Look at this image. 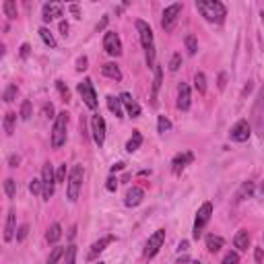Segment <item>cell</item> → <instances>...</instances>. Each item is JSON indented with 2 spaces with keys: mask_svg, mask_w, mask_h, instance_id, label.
<instances>
[{
  "mask_svg": "<svg viewBox=\"0 0 264 264\" xmlns=\"http://www.w3.org/2000/svg\"><path fill=\"white\" fill-rule=\"evenodd\" d=\"M101 72L105 74L107 79L122 81V70H120V66H118V64H114V62H105V64L101 66Z\"/></svg>",
  "mask_w": 264,
  "mask_h": 264,
  "instance_id": "obj_20",
  "label": "cell"
},
{
  "mask_svg": "<svg viewBox=\"0 0 264 264\" xmlns=\"http://www.w3.org/2000/svg\"><path fill=\"white\" fill-rule=\"evenodd\" d=\"M15 122H16V114H15V112H8V114L4 116V122H2L6 136H11L13 132H15Z\"/></svg>",
  "mask_w": 264,
  "mask_h": 264,
  "instance_id": "obj_26",
  "label": "cell"
},
{
  "mask_svg": "<svg viewBox=\"0 0 264 264\" xmlns=\"http://www.w3.org/2000/svg\"><path fill=\"white\" fill-rule=\"evenodd\" d=\"M120 169H124V163H116V165H112V173L120 171Z\"/></svg>",
  "mask_w": 264,
  "mask_h": 264,
  "instance_id": "obj_53",
  "label": "cell"
},
{
  "mask_svg": "<svg viewBox=\"0 0 264 264\" xmlns=\"http://www.w3.org/2000/svg\"><path fill=\"white\" fill-rule=\"evenodd\" d=\"M21 56H23V58H27V56H29V46H27V44H23V46H21Z\"/></svg>",
  "mask_w": 264,
  "mask_h": 264,
  "instance_id": "obj_52",
  "label": "cell"
},
{
  "mask_svg": "<svg viewBox=\"0 0 264 264\" xmlns=\"http://www.w3.org/2000/svg\"><path fill=\"white\" fill-rule=\"evenodd\" d=\"M79 93L82 97V101L89 110H95L97 107V93H95V87H93V81L91 79H85L79 82Z\"/></svg>",
  "mask_w": 264,
  "mask_h": 264,
  "instance_id": "obj_7",
  "label": "cell"
},
{
  "mask_svg": "<svg viewBox=\"0 0 264 264\" xmlns=\"http://www.w3.org/2000/svg\"><path fill=\"white\" fill-rule=\"evenodd\" d=\"M161 81H163V70L161 66H155V79H153V93H151V103L157 105V93L161 89Z\"/></svg>",
  "mask_w": 264,
  "mask_h": 264,
  "instance_id": "obj_21",
  "label": "cell"
},
{
  "mask_svg": "<svg viewBox=\"0 0 264 264\" xmlns=\"http://www.w3.org/2000/svg\"><path fill=\"white\" fill-rule=\"evenodd\" d=\"M27 235H29V225L25 223V225H21L19 231H16V242H23V239L27 237Z\"/></svg>",
  "mask_w": 264,
  "mask_h": 264,
  "instance_id": "obj_42",
  "label": "cell"
},
{
  "mask_svg": "<svg viewBox=\"0 0 264 264\" xmlns=\"http://www.w3.org/2000/svg\"><path fill=\"white\" fill-rule=\"evenodd\" d=\"M82 186V167L81 165H72V169L68 173V184H66V190H68V200L77 202L79 200V192Z\"/></svg>",
  "mask_w": 264,
  "mask_h": 264,
  "instance_id": "obj_4",
  "label": "cell"
},
{
  "mask_svg": "<svg viewBox=\"0 0 264 264\" xmlns=\"http://www.w3.org/2000/svg\"><path fill=\"white\" fill-rule=\"evenodd\" d=\"M114 235H107V237H101V239H99V242H95L93 246H91V252H89V260H93V258H97V256L99 254H101L103 250H105V248L107 246H110L112 242H114Z\"/></svg>",
  "mask_w": 264,
  "mask_h": 264,
  "instance_id": "obj_17",
  "label": "cell"
},
{
  "mask_svg": "<svg viewBox=\"0 0 264 264\" xmlns=\"http://www.w3.org/2000/svg\"><path fill=\"white\" fill-rule=\"evenodd\" d=\"M194 85H196V89H198V93H200V95L206 93V77H204L202 72H196L194 74Z\"/></svg>",
  "mask_w": 264,
  "mask_h": 264,
  "instance_id": "obj_30",
  "label": "cell"
},
{
  "mask_svg": "<svg viewBox=\"0 0 264 264\" xmlns=\"http://www.w3.org/2000/svg\"><path fill=\"white\" fill-rule=\"evenodd\" d=\"M4 192H6L8 198H15V194H16V182L13 178H8L4 182Z\"/></svg>",
  "mask_w": 264,
  "mask_h": 264,
  "instance_id": "obj_35",
  "label": "cell"
},
{
  "mask_svg": "<svg viewBox=\"0 0 264 264\" xmlns=\"http://www.w3.org/2000/svg\"><path fill=\"white\" fill-rule=\"evenodd\" d=\"M140 145H143V134H140L138 130H132V136L128 138V143H126V151L128 153H134L140 148Z\"/></svg>",
  "mask_w": 264,
  "mask_h": 264,
  "instance_id": "obj_24",
  "label": "cell"
},
{
  "mask_svg": "<svg viewBox=\"0 0 264 264\" xmlns=\"http://www.w3.org/2000/svg\"><path fill=\"white\" fill-rule=\"evenodd\" d=\"M196 8L209 23H223L227 16L225 4L219 0H196Z\"/></svg>",
  "mask_w": 264,
  "mask_h": 264,
  "instance_id": "obj_1",
  "label": "cell"
},
{
  "mask_svg": "<svg viewBox=\"0 0 264 264\" xmlns=\"http://www.w3.org/2000/svg\"><path fill=\"white\" fill-rule=\"evenodd\" d=\"M169 128H171V122L165 118V116H159V120H157V130L163 134V132H167Z\"/></svg>",
  "mask_w": 264,
  "mask_h": 264,
  "instance_id": "obj_37",
  "label": "cell"
},
{
  "mask_svg": "<svg viewBox=\"0 0 264 264\" xmlns=\"http://www.w3.org/2000/svg\"><path fill=\"white\" fill-rule=\"evenodd\" d=\"M105 188H107V192H116V188H118V180L110 178V180H107V184H105Z\"/></svg>",
  "mask_w": 264,
  "mask_h": 264,
  "instance_id": "obj_45",
  "label": "cell"
},
{
  "mask_svg": "<svg viewBox=\"0 0 264 264\" xmlns=\"http://www.w3.org/2000/svg\"><path fill=\"white\" fill-rule=\"evenodd\" d=\"M180 13H182V4H180V2H176V4L167 6V8H165V11H163L161 27H163L165 31H171V29H173V25H176V21H178Z\"/></svg>",
  "mask_w": 264,
  "mask_h": 264,
  "instance_id": "obj_9",
  "label": "cell"
},
{
  "mask_svg": "<svg viewBox=\"0 0 264 264\" xmlns=\"http://www.w3.org/2000/svg\"><path fill=\"white\" fill-rule=\"evenodd\" d=\"M21 118L23 120H29L31 118V103L29 101H23V105H21Z\"/></svg>",
  "mask_w": 264,
  "mask_h": 264,
  "instance_id": "obj_41",
  "label": "cell"
},
{
  "mask_svg": "<svg viewBox=\"0 0 264 264\" xmlns=\"http://www.w3.org/2000/svg\"><path fill=\"white\" fill-rule=\"evenodd\" d=\"M163 242H165V229H157L155 233L148 237V242H147V246H145L143 256H145V258H153V256L161 250Z\"/></svg>",
  "mask_w": 264,
  "mask_h": 264,
  "instance_id": "obj_8",
  "label": "cell"
},
{
  "mask_svg": "<svg viewBox=\"0 0 264 264\" xmlns=\"http://www.w3.org/2000/svg\"><path fill=\"white\" fill-rule=\"evenodd\" d=\"M178 107L182 112H186L190 107V87L186 82H180V87H178Z\"/></svg>",
  "mask_w": 264,
  "mask_h": 264,
  "instance_id": "obj_16",
  "label": "cell"
},
{
  "mask_svg": "<svg viewBox=\"0 0 264 264\" xmlns=\"http://www.w3.org/2000/svg\"><path fill=\"white\" fill-rule=\"evenodd\" d=\"M182 66V56L180 54H173L171 60H169V70H178Z\"/></svg>",
  "mask_w": 264,
  "mask_h": 264,
  "instance_id": "obj_43",
  "label": "cell"
},
{
  "mask_svg": "<svg viewBox=\"0 0 264 264\" xmlns=\"http://www.w3.org/2000/svg\"><path fill=\"white\" fill-rule=\"evenodd\" d=\"M19 161H21V157H19V155H13L11 159H8V163H11V167H16V165H19Z\"/></svg>",
  "mask_w": 264,
  "mask_h": 264,
  "instance_id": "obj_48",
  "label": "cell"
},
{
  "mask_svg": "<svg viewBox=\"0 0 264 264\" xmlns=\"http://www.w3.org/2000/svg\"><path fill=\"white\" fill-rule=\"evenodd\" d=\"M178 248H180V252H186V250H188V242L184 239V242H182V244H180Z\"/></svg>",
  "mask_w": 264,
  "mask_h": 264,
  "instance_id": "obj_56",
  "label": "cell"
},
{
  "mask_svg": "<svg viewBox=\"0 0 264 264\" xmlns=\"http://www.w3.org/2000/svg\"><path fill=\"white\" fill-rule=\"evenodd\" d=\"M87 58L85 56H82V58H79V60H77V70H87Z\"/></svg>",
  "mask_w": 264,
  "mask_h": 264,
  "instance_id": "obj_47",
  "label": "cell"
},
{
  "mask_svg": "<svg viewBox=\"0 0 264 264\" xmlns=\"http://www.w3.org/2000/svg\"><path fill=\"white\" fill-rule=\"evenodd\" d=\"M66 180V165H60L56 171V182H64Z\"/></svg>",
  "mask_w": 264,
  "mask_h": 264,
  "instance_id": "obj_44",
  "label": "cell"
},
{
  "mask_svg": "<svg viewBox=\"0 0 264 264\" xmlns=\"http://www.w3.org/2000/svg\"><path fill=\"white\" fill-rule=\"evenodd\" d=\"M39 37L44 39V44L48 46V48H56V37L50 33V29H46V27H41L39 29Z\"/></svg>",
  "mask_w": 264,
  "mask_h": 264,
  "instance_id": "obj_28",
  "label": "cell"
},
{
  "mask_svg": "<svg viewBox=\"0 0 264 264\" xmlns=\"http://www.w3.org/2000/svg\"><path fill=\"white\" fill-rule=\"evenodd\" d=\"M120 99H122V105L126 107V112H128L130 118H138V116H140V105L132 99V95L130 93H122Z\"/></svg>",
  "mask_w": 264,
  "mask_h": 264,
  "instance_id": "obj_15",
  "label": "cell"
},
{
  "mask_svg": "<svg viewBox=\"0 0 264 264\" xmlns=\"http://www.w3.org/2000/svg\"><path fill=\"white\" fill-rule=\"evenodd\" d=\"M16 93H19V89H16V85H8V87L4 89V95H2V99H4L6 103H11V101H15Z\"/></svg>",
  "mask_w": 264,
  "mask_h": 264,
  "instance_id": "obj_33",
  "label": "cell"
},
{
  "mask_svg": "<svg viewBox=\"0 0 264 264\" xmlns=\"http://www.w3.org/2000/svg\"><path fill=\"white\" fill-rule=\"evenodd\" d=\"M60 33H62V35H66V33H68V23H66V21L60 23Z\"/></svg>",
  "mask_w": 264,
  "mask_h": 264,
  "instance_id": "obj_51",
  "label": "cell"
},
{
  "mask_svg": "<svg viewBox=\"0 0 264 264\" xmlns=\"http://www.w3.org/2000/svg\"><path fill=\"white\" fill-rule=\"evenodd\" d=\"M66 126H68V114L60 112L56 116V122L52 128V147L54 148H60L66 143Z\"/></svg>",
  "mask_w": 264,
  "mask_h": 264,
  "instance_id": "obj_3",
  "label": "cell"
},
{
  "mask_svg": "<svg viewBox=\"0 0 264 264\" xmlns=\"http://www.w3.org/2000/svg\"><path fill=\"white\" fill-rule=\"evenodd\" d=\"M2 11H4V15L8 16V19H15L16 16V4L13 2V0H6V2L2 4Z\"/></svg>",
  "mask_w": 264,
  "mask_h": 264,
  "instance_id": "obj_34",
  "label": "cell"
},
{
  "mask_svg": "<svg viewBox=\"0 0 264 264\" xmlns=\"http://www.w3.org/2000/svg\"><path fill=\"white\" fill-rule=\"evenodd\" d=\"M60 237H62V227L58 225V223H54V225L48 229V233H46V239H48L50 244H56V242H58V239H60Z\"/></svg>",
  "mask_w": 264,
  "mask_h": 264,
  "instance_id": "obj_27",
  "label": "cell"
},
{
  "mask_svg": "<svg viewBox=\"0 0 264 264\" xmlns=\"http://www.w3.org/2000/svg\"><path fill=\"white\" fill-rule=\"evenodd\" d=\"M103 50L110 56H120L122 54V41L118 37V33H114V31H107L105 35H103Z\"/></svg>",
  "mask_w": 264,
  "mask_h": 264,
  "instance_id": "obj_10",
  "label": "cell"
},
{
  "mask_svg": "<svg viewBox=\"0 0 264 264\" xmlns=\"http://www.w3.org/2000/svg\"><path fill=\"white\" fill-rule=\"evenodd\" d=\"M107 107H110V112L116 116V118H124V110H122V99L120 97H114V95H110L107 97Z\"/></svg>",
  "mask_w": 264,
  "mask_h": 264,
  "instance_id": "obj_23",
  "label": "cell"
},
{
  "mask_svg": "<svg viewBox=\"0 0 264 264\" xmlns=\"http://www.w3.org/2000/svg\"><path fill=\"white\" fill-rule=\"evenodd\" d=\"M77 262V246H68L66 248V254H64V264H74Z\"/></svg>",
  "mask_w": 264,
  "mask_h": 264,
  "instance_id": "obj_32",
  "label": "cell"
},
{
  "mask_svg": "<svg viewBox=\"0 0 264 264\" xmlns=\"http://www.w3.org/2000/svg\"><path fill=\"white\" fill-rule=\"evenodd\" d=\"M44 116H46V118H54V105L52 103L44 105Z\"/></svg>",
  "mask_w": 264,
  "mask_h": 264,
  "instance_id": "obj_46",
  "label": "cell"
},
{
  "mask_svg": "<svg viewBox=\"0 0 264 264\" xmlns=\"http://www.w3.org/2000/svg\"><path fill=\"white\" fill-rule=\"evenodd\" d=\"M15 227H16V214H15V211H8L6 225H4V242H11L15 237V231H16Z\"/></svg>",
  "mask_w": 264,
  "mask_h": 264,
  "instance_id": "obj_19",
  "label": "cell"
},
{
  "mask_svg": "<svg viewBox=\"0 0 264 264\" xmlns=\"http://www.w3.org/2000/svg\"><path fill=\"white\" fill-rule=\"evenodd\" d=\"M252 192H254V184H252V182H246V184L242 186V190H239V194H237V200H244L246 194L252 196Z\"/></svg>",
  "mask_w": 264,
  "mask_h": 264,
  "instance_id": "obj_36",
  "label": "cell"
},
{
  "mask_svg": "<svg viewBox=\"0 0 264 264\" xmlns=\"http://www.w3.org/2000/svg\"><path fill=\"white\" fill-rule=\"evenodd\" d=\"M225 81H227V74L223 72L221 77H219V89H225Z\"/></svg>",
  "mask_w": 264,
  "mask_h": 264,
  "instance_id": "obj_50",
  "label": "cell"
},
{
  "mask_svg": "<svg viewBox=\"0 0 264 264\" xmlns=\"http://www.w3.org/2000/svg\"><path fill=\"white\" fill-rule=\"evenodd\" d=\"M64 254H66V248H54L52 254H50V258H48V264H58L60 262V258H64Z\"/></svg>",
  "mask_w": 264,
  "mask_h": 264,
  "instance_id": "obj_29",
  "label": "cell"
},
{
  "mask_svg": "<svg viewBox=\"0 0 264 264\" xmlns=\"http://www.w3.org/2000/svg\"><path fill=\"white\" fill-rule=\"evenodd\" d=\"M192 264H200V262H192Z\"/></svg>",
  "mask_w": 264,
  "mask_h": 264,
  "instance_id": "obj_58",
  "label": "cell"
},
{
  "mask_svg": "<svg viewBox=\"0 0 264 264\" xmlns=\"http://www.w3.org/2000/svg\"><path fill=\"white\" fill-rule=\"evenodd\" d=\"M184 44H186L188 54H190V56H194V54H196V50H198V41H196V37L192 35V33H188V35H186Z\"/></svg>",
  "mask_w": 264,
  "mask_h": 264,
  "instance_id": "obj_31",
  "label": "cell"
},
{
  "mask_svg": "<svg viewBox=\"0 0 264 264\" xmlns=\"http://www.w3.org/2000/svg\"><path fill=\"white\" fill-rule=\"evenodd\" d=\"M136 29H138V37L140 44L145 48V56H147V66L155 68V39H153V31L148 27V23L145 21H136Z\"/></svg>",
  "mask_w": 264,
  "mask_h": 264,
  "instance_id": "obj_2",
  "label": "cell"
},
{
  "mask_svg": "<svg viewBox=\"0 0 264 264\" xmlns=\"http://www.w3.org/2000/svg\"><path fill=\"white\" fill-rule=\"evenodd\" d=\"M91 128H93V140L97 147H101L105 143V120L103 116L95 114L93 118H91Z\"/></svg>",
  "mask_w": 264,
  "mask_h": 264,
  "instance_id": "obj_12",
  "label": "cell"
},
{
  "mask_svg": "<svg viewBox=\"0 0 264 264\" xmlns=\"http://www.w3.org/2000/svg\"><path fill=\"white\" fill-rule=\"evenodd\" d=\"M254 256H256V262H262V256H264V252H262V248H256V252H254Z\"/></svg>",
  "mask_w": 264,
  "mask_h": 264,
  "instance_id": "obj_49",
  "label": "cell"
},
{
  "mask_svg": "<svg viewBox=\"0 0 264 264\" xmlns=\"http://www.w3.org/2000/svg\"><path fill=\"white\" fill-rule=\"evenodd\" d=\"M223 264H239V254H237V252H229V254H225V258H223Z\"/></svg>",
  "mask_w": 264,
  "mask_h": 264,
  "instance_id": "obj_40",
  "label": "cell"
},
{
  "mask_svg": "<svg viewBox=\"0 0 264 264\" xmlns=\"http://www.w3.org/2000/svg\"><path fill=\"white\" fill-rule=\"evenodd\" d=\"M192 159H194V155L190 153V151H186V153H178L176 157H173V161H171V169H173V173H182V169H184L188 163H192Z\"/></svg>",
  "mask_w": 264,
  "mask_h": 264,
  "instance_id": "obj_14",
  "label": "cell"
},
{
  "mask_svg": "<svg viewBox=\"0 0 264 264\" xmlns=\"http://www.w3.org/2000/svg\"><path fill=\"white\" fill-rule=\"evenodd\" d=\"M56 89L60 91V95H62L64 101H68V99H70V91H68V87L64 85V81H56Z\"/></svg>",
  "mask_w": 264,
  "mask_h": 264,
  "instance_id": "obj_39",
  "label": "cell"
},
{
  "mask_svg": "<svg viewBox=\"0 0 264 264\" xmlns=\"http://www.w3.org/2000/svg\"><path fill=\"white\" fill-rule=\"evenodd\" d=\"M223 244H225V239H223L221 235H209L206 237V250L213 252V254H217L223 248Z\"/></svg>",
  "mask_w": 264,
  "mask_h": 264,
  "instance_id": "obj_25",
  "label": "cell"
},
{
  "mask_svg": "<svg viewBox=\"0 0 264 264\" xmlns=\"http://www.w3.org/2000/svg\"><path fill=\"white\" fill-rule=\"evenodd\" d=\"M211 214H213V204L211 202H204L200 209H198V213H196V219H194V229H192V235H194V239H198L202 235V231H204V227H206V223L211 221Z\"/></svg>",
  "mask_w": 264,
  "mask_h": 264,
  "instance_id": "obj_5",
  "label": "cell"
},
{
  "mask_svg": "<svg viewBox=\"0 0 264 264\" xmlns=\"http://www.w3.org/2000/svg\"><path fill=\"white\" fill-rule=\"evenodd\" d=\"M143 198H145V190L138 188V186H132V188H128L126 198H124V204L126 206H138L140 202H143Z\"/></svg>",
  "mask_w": 264,
  "mask_h": 264,
  "instance_id": "obj_13",
  "label": "cell"
},
{
  "mask_svg": "<svg viewBox=\"0 0 264 264\" xmlns=\"http://www.w3.org/2000/svg\"><path fill=\"white\" fill-rule=\"evenodd\" d=\"M29 192H31V194L44 192V184H41V180H35V178H33V180L29 182Z\"/></svg>",
  "mask_w": 264,
  "mask_h": 264,
  "instance_id": "obj_38",
  "label": "cell"
},
{
  "mask_svg": "<svg viewBox=\"0 0 264 264\" xmlns=\"http://www.w3.org/2000/svg\"><path fill=\"white\" fill-rule=\"evenodd\" d=\"M56 16H62V4H58V2H48L44 4V19L46 23H50L52 19H56Z\"/></svg>",
  "mask_w": 264,
  "mask_h": 264,
  "instance_id": "obj_18",
  "label": "cell"
},
{
  "mask_svg": "<svg viewBox=\"0 0 264 264\" xmlns=\"http://www.w3.org/2000/svg\"><path fill=\"white\" fill-rule=\"evenodd\" d=\"M97 264H103V262H97Z\"/></svg>",
  "mask_w": 264,
  "mask_h": 264,
  "instance_id": "obj_59",
  "label": "cell"
},
{
  "mask_svg": "<svg viewBox=\"0 0 264 264\" xmlns=\"http://www.w3.org/2000/svg\"><path fill=\"white\" fill-rule=\"evenodd\" d=\"M262 192H264V186H262Z\"/></svg>",
  "mask_w": 264,
  "mask_h": 264,
  "instance_id": "obj_60",
  "label": "cell"
},
{
  "mask_svg": "<svg viewBox=\"0 0 264 264\" xmlns=\"http://www.w3.org/2000/svg\"><path fill=\"white\" fill-rule=\"evenodd\" d=\"M41 184H44V192H41V196H44V200H50V196L54 194V188H56V173H54V167L50 163L44 165V169H41Z\"/></svg>",
  "mask_w": 264,
  "mask_h": 264,
  "instance_id": "obj_6",
  "label": "cell"
},
{
  "mask_svg": "<svg viewBox=\"0 0 264 264\" xmlns=\"http://www.w3.org/2000/svg\"><path fill=\"white\" fill-rule=\"evenodd\" d=\"M233 246L237 248V250H248V246H250V235H248V231L246 229H239L235 237H233Z\"/></svg>",
  "mask_w": 264,
  "mask_h": 264,
  "instance_id": "obj_22",
  "label": "cell"
},
{
  "mask_svg": "<svg viewBox=\"0 0 264 264\" xmlns=\"http://www.w3.org/2000/svg\"><path fill=\"white\" fill-rule=\"evenodd\" d=\"M252 130H250V124H248L246 120H239L233 128H231L229 132V138L233 140V143H246L248 138H250Z\"/></svg>",
  "mask_w": 264,
  "mask_h": 264,
  "instance_id": "obj_11",
  "label": "cell"
},
{
  "mask_svg": "<svg viewBox=\"0 0 264 264\" xmlns=\"http://www.w3.org/2000/svg\"><path fill=\"white\" fill-rule=\"evenodd\" d=\"M70 13H72V15L79 19V6H77V4H70Z\"/></svg>",
  "mask_w": 264,
  "mask_h": 264,
  "instance_id": "obj_54",
  "label": "cell"
},
{
  "mask_svg": "<svg viewBox=\"0 0 264 264\" xmlns=\"http://www.w3.org/2000/svg\"><path fill=\"white\" fill-rule=\"evenodd\" d=\"M176 264H188V258H180Z\"/></svg>",
  "mask_w": 264,
  "mask_h": 264,
  "instance_id": "obj_57",
  "label": "cell"
},
{
  "mask_svg": "<svg viewBox=\"0 0 264 264\" xmlns=\"http://www.w3.org/2000/svg\"><path fill=\"white\" fill-rule=\"evenodd\" d=\"M105 25H107V16H103V19H101V23L97 25V31H101V29L105 27Z\"/></svg>",
  "mask_w": 264,
  "mask_h": 264,
  "instance_id": "obj_55",
  "label": "cell"
}]
</instances>
